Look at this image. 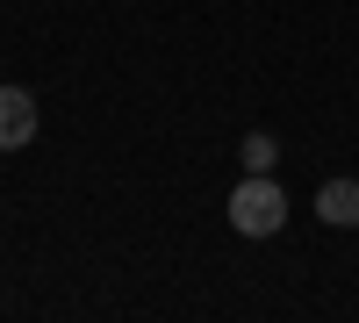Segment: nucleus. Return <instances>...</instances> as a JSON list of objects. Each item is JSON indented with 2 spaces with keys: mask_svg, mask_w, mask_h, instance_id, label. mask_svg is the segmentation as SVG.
I'll use <instances>...</instances> for the list:
<instances>
[{
  "mask_svg": "<svg viewBox=\"0 0 359 323\" xmlns=\"http://www.w3.org/2000/svg\"><path fill=\"white\" fill-rule=\"evenodd\" d=\"M280 223H287V194L273 172H245V187L230 194V230L237 238H280Z\"/></svg>",
  "mask_w": 359,
  "mask_h": 323,
  "instance_id": "obj_1",
  "label": "nucleus"
},
{
  "mask_svg": "<svg viewBox=\"0 0 359 323\" xmlns=\"http://www.w3.org/2000/svg\"><path fill=\"white\" fill-rule=\"evenodd\" d=\"M43 130V108L29 86H0V151H22V144H36Z\"/></svg>",
  "mask_w": 359,
  "mask_h": 323,
  "instance_id": "obj_2",
  "label": "nucleus"
},
{
  "mask_svg": "<svg viewBox=\"0 0 359 323\" xmlns=\"http://www.w3.org/2000/svg\"><path fill=\"white\" fill-rule=\"evenodd\" d=\"M316 216L331 230H359V180H323L316 187Z\"/></svg>",
  "mask_w": 359,
  "mask_h": 323,
  "instance_id": "obj_3",
  "label": "nucleus"
},
{
  "mask_svg": "<svg viewBox=\"0 0 359 323\" xmlns=\"http://www.w3.org/2000/svg\"><path fill=\"white\" fill-rule=\"evenodd\" d=\"M237 158H245V172H273L280 165V137L273 130H252L245 144H237Z\"/></svg>",
  "mask_w": 359,
  "mask_h": 323,
  "instance_id": "obj_4",
  "label": "nucleus"
}]
</instances>
